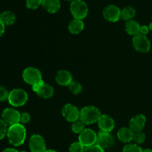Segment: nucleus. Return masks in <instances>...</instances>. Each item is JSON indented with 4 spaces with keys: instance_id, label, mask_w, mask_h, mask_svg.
I'll use <instances>...</instances> for the list:
<instances>
[{
    "instance_id": "38",
    "label": "nucleus",
    "mask_w": 152,
    "mask_h": 152,
    "mask_svg": "<svg viewBox=\"0 0 152 152\" xmlns=\"http://www.w3.org/2000/svg\"><path fill=\"white\" fill-rule=\"evenodd\" d=\"M148 28H149L150 31H152V22H151V23L149 24V25H148Z\"/></svg>"
},
{
    "instance_id": "1",
    "label": "nucleus",
    "mask_w": 152,
    "mask_h": 152,
    "mask_svg": "<svg viewBox=\"0 0 152 152\" xmlns=\"http://www.w3.org/2000/svg\"><path fill=\"white\" fill-rule=\"evenodd\" d=\"M26 129L21 123L12 125L8 127L7 137L9 142L13 146H20L26 139Z\"/></svg>"
},
{
    "instance_id": "7",
    "label": "nucleus",
    "mask_w": 152,
    "mask_h": 152,
    "mask_svg": "<svg viewBox=\"0 0 152 152\" xmlns=\"http://www.w3.org/2000/svg\"><path fill=\"white\" fill-rule=\"evenodd\" d=\"M62 114L67 121L71 123H74L80 119V111L79 108L70 103L64 105L62 109Z\"/></svg>"
},
{
    "instance_id": "23",
    "label": "nucleus",
    "mask_w": 152,
    "mask_h": 152,
    "mask_svg": "<svg viewBox=\"0 0 152 152\" xmlns=\"http://www.w3.org/2000/svg\"><path fill=\"white\" fill-rule=\"evenodd\" d=\"M68 89H69L70 91L75 95L79 94L81 93L82 91H83V86H82V85L80 84L79 82L74 81V80H73V81L70 83L69 86H68Z\"/></svg>"
},
{
    "instance_id": "29",
    "label": "nucleus",
    "mask_w": 152,
    "mask_h": 152,
    "mask_svg": "<svg viewBox=\"0 0 152 152\" xmlns=\"http://www.w3.org/2000/svg\"><path fill=\"white\" fill-rule=\"evenodd\" d=\"M42 3V0H26V6L29 9H37Z\"/></svg>"
},
{
    "instance_id": "24",
    "label": "nucleus",
    "mask_w": 152,
    "mask_h": 152,
    "mask_svg": "<svg viewBox=\"0 0 152 152\" xmlns=\"http://www.w3.org/2000/svg\"><path fill=\"white\" fill-rule=\"evenodd\" d=\"M85 126H86V124L82 120H79L77 121L72 123V125H71V130H72V132L74 133L79 134H80V133H82L86 129H85Z\"/></svg>"
},
{
    "instance_id": "21",
    "label": "nucleus",
    "mask_w": 152,
    "mask_h": 152,
    "mask_svg": "<svg viewBox=\"0 0 152 152\" xmlns=\"http://www.w3.org/2000/svg\"><path fill=\"white\" fill-rule=\"evenodd\" d=\"M16 15L10 10H5L0 13V20L4 24V25H11L16 22Z\"/></svg>"
},
{
    "instance_id": "19",
    "label": "nucleus",
    "mask_w": 152,
    "mask_h": 152,
    "mask_svg": "<svg viewBox=\"0 0 152 152\" xmlns=\"http://www.w3.org/2000/svg\"><path fill=\"white\" fill-rule=\"evenodd\" d=\"M85 28V24L82 19H74L69 22L68 31L72 34H79L83 31Z\"/></svg>"
},
{
    "instance_id": "37",
    "label": "nucleus",
    "mask_w": 152,
    "mask_h": 152,
    "mask_svg": "<svg viewBox=\"0 0 152 152\" xmlns=\"http://www.w3.org/2000/svg\"><path fill=\"white\" fill-rule=\"evenodd\" d=\"M45 152H57L56 151H55V150H52V149H47Z\"/></svg>"
},
{
    "instance_id": "33",
    "label": "nucleus",
    "mask_w": 152,
    "mask_h": 152,
    "mask_svg": "<svg viewBox=\"0 0 152 152\" xmlns=\"http://www.w3.org/2000/svg\"><path fill=\"white\" fill-rule=\"evenodd\" d=\"M149 31L150 30L148 26H147V25H142L140 27V34L146 36L149 33Z\"/></svg>"
},
{
    "instance_id": "31",
    "label": "nucleus",
    "mask_w": 152,
    "mask_h": 152,
    "mask_svg": "<svg viewBox=\"0 0 152 152\" xmlns=\"http://www.w3.org/2000/svg\"><path fill=\"white\" fill-rule=\"evenodd\" d=\"M83 152H105V149H103L100 146L95 144V145H91V146L85 147Z\"/></svg>"
},
{
    "instance_id": "25",
    "label": "nucleus",
    "mask_w": 152,
    "mask_h": 152,
    "mask_svg": "<svg viewBox=\"0 0 152 152\" xmlns=\"http://www.w3.org/2000/svg\"><path fill=\"white\" fill-rule=\"evenodd\" d=\"M143 150L137 144L128 143L124 146L123 152H142Z\"/></svg>"
},
{
    "instance_id": "18",
    "label": "nucleus",
    "mask_w": 152,
    "mask_h": 152,
    "mask_svg": "<svg viewBox=\"0 0 152 152\" xmlns=\"http://www.w3.org/2000/svg\"><path fill=\"white\" fill-rule=\"evenodd\" d=\"M42 6L48 13H55L60 9L61 3L59 0H42Z\"/></svg>"
},
{
    "instance_id": "14",
    "label": "nucleus",
    "mask_w": 152,
    "mask_h": 152,
    "mask_svg": "<svg viewBox=\"0 0 152 152\" xmlns=\"http://www.w3.org/2000/svg\"><path fill=\"white\" fill-rule=\"evenodd\" d=\"M146 123V117L143 114H137L131 119L129 122V128L134 132H141L144 129Z\"/></svg>"
},
{
    "instance_id": "9",
    "label": "nucleus",
    "mask_w": 152,
    "mask_h": 152,
    "mask_svg": "<svg viewBox=\"0 0 152 152\" xmlns=\"http://www.w3.org/2000/svg\"><path fill=\"white\" fill-rule=\"evenodd\" d=\"M1 119L9 126L20 123V113L13 108H7L2 111Z\"/></svg>"
},
{
    "instance_id": "39",
    "label": "nucleus",
    "mask_w": 152,
    "mask_h": 152,
    "mask_svg": "<svg viewBox=\"0 0 152 152\" xmlns=\"http://www.w3.org/2000/svg\"><path fill=\"white\" fill-rule=\"evenodd\" d=\"M67 1H74V0H67Z\"/></svg>"
},
{
    "instance_id": "17",
    "label": "nucleus",
    "mask_w": 152,
    "mask_h": 152,
    "mask_svg": "<svg viewBox=\"0 0 152 152\" xmlns=\"http://www.w3.org/2000/svg\"><path fill=\"white\" fill-rule=\"evenodd\" d=\"M35 93H37L39 96L43 98V99H49L53 96V94H54V89H53V86H50V84L44 83Z\"/></svg>"
},
{
    "instance_id": "34",
    "label": "nucleus",
    "mask_w": 152,
    "mask_h": 152,
    "mask_svg": "<svg viewBox=\"0 0 152 152\" xmlns=\"http://www.w3.org/2000/svg\"><path fill=\"white\" fill-rule=\"evenodd\" d=\"M4 31H5V25L0 20V37H1L3 35V34L4 33Z\"/></svg>"
},
{
    "instance_id": "6",
    "label": "nucleus",
    "mask_w": 152,
    "mask_h": 152,
    "mask_svg": "<svg viewBox=\"0 0 152 152\" xmlns=\"http://www.w3.org/2000/svg\"><path fill=\"white\" fill-rule=\"evenodd\" d=\"M22 78L27 84L31 85V86L43 80L40 71L34 67H28L25 68L22 73Z\"/></svg>"
},
{
    "instance_id": "15",
    "label": "nucleus",
    "mask_w": 152,
    "mask_h": 152,
    "mask_svg": "<svg viewBox=\"0 0 152 152\" xmlns=\"http://www.w3.org/2000/svg\"><path fill=\"white\" fill-rule=\"evenodd\" d=\"M56 82L61 86H68L73 81L72 74L67 70H60L55 77Z\"/></svg>"
},
{
    "instance_id": "2",
    "label": "nucleus",
    "mask_w": 152,
    "mask_h": 152,
    "mask_svg": "<svg viewBox=\"0 0 152 152\" xmlns=\"http://www.w3.org/2000/svg\"><path fill=\"white\" fill-rule=\"evenodd\" d=\"M100 110L94 105H87L80 110V120L86 125H91L97 123L101 117Z\"/></svg>"
},
{
    "instance_id": "8",
    "label": "nucleus",
    "mask_w": 152,
    "mask_h": 152,
    "mask_svg": "<svg viewBox=\"0 0 152 152\" xmlns=\"http://www.w3.org/2000/svg\"><path fill=\"white\" fill-rule=\"evenodd\" d=\"M97 134L91 129H86L79 134V142L84 147L91 146L96 143Z\"/></svg>"
},
{
    "instance_id": "5",
    "label": "nucleus",
    "mask_w": 152,
    "mask_h": 152,
    "mask_svg": "<svg viewBox=\"0 0 152 152\" xmlns=\"http://www.w3.org/2000/svg\"><path fill=\"white\" fill-rule=\"evenodd\" d=\"M132 45L134 48L140 53H148L151 50V42L147 36L141 34H138L133 37Z\"/></svg>"
},
{
    "instance_id": "3",
    "label": "nucleus",
    "mask_w": 152,
    "mask_h": 152,
    "mask_svg": "<svg viewBox=\"0 0 152 152\" xmlns=\"http://www.w3.org/2000/svg\"><path fill=\"white\" fill-rule=\"evenodd\" d=\"M28 99V94L22 88H14L9 94L8 102L10 105L13 107L23 106Z\"/></svg>"
},
{
    "instance_id": "11",
    "label": "nucleus",
    "mask_w": 152,
    "mask_h": 152,
    "mask_svg": "<svg viewBox=\"0 0 152 152\" xmlns=\"http://www.w3.org/2000/svg\"><path fill=\"white\" fill-rule=\"evenodd\" d=\"M29 148L31 152H45L46 143L45 139L40 134H34L30 137Z\"/></svg>"
},
{
    "instance_id": "40",
    "label": "nucleus",
    "mask_w": 152,
    "mask_h": 152,
    "mask_svg": "<svg viewBox=\"0 0 152 152\" xmlns=\"http://www.w3.org/2000/svg\"><path fill=\"white\" fill-rule=\"evenodd\" d=\"M20 152H27V151H20Z\"/></svg>"
},
{
    "instance_id": "36",
    "label": "nucleus",
    "mask_w": 152,
    "mask_h": 152,
    "mask_svg": "<svg viewBox=\"0 0 152 152\" xmlns=\"http://www.w3.org/2000/svg\"><path fill=\"white\" fill-rule=\"evenodd\" d=\"M142 152H152V149H151V148H145L142 151Z\"/></svg>"
},
{
    "instance_id": "10",
    "label": "nucleus",
    "mask_w": 152,
    "mask_h": 152,
    "mask_svg": "<svg viewBox=\"0 0 152 152\" xmlns=\"http://www.w3.org/2000/svg\"><path fill=\"white\" fill-rule=\"evenodd\" d=\"M102 14L108 22H116L121 18V10L115 4H109L103 9Z\"/></svg>"
},
{
    "instance_id": "20",
    "label": "nucleus",
    "mask_w": 152,
    "mask_h": 152,
    "mask_svg": "<svg viewBox=\"0 0 152 152\" xmlns=\"http://www.w3.org/2000/svg\"><path fill=\"white\" fill-rule=\"evenodd\" d=\"M141 25H140L139 22H137L136 20H129L126 22V25H125V28H126V31L129 35L131 36H136L137 34H140V30Z\"/></svg>"
},
{
    "instance_id": "13",
    "label": "nucleus",
    "mask_w": 152,
    "mask_h": 152,
    "mask_svg": "<svg viewBox=\"0 0 152 152\" xmlns=\"http://www.w3.org/2000/svg\"><path fill=\"white\" fill-rule=\"evenodd\" d=\"M98 126L100 131L105 132H112L115 127L114 120L108 114H102L97 122Z\"/></svg>"
},
{
    "instance_id": "4",
    "label": "nucleus",
    "mask_w": 152,
    "mask_h": 152,
    "mask_svg": "<svg viewBox=\"0 0 152 152\" xmlns=\"http://www.w3.org/2000/svg\"><path fill=\"white\" fill-rule=\"evenodd\" d=\"M70 11L74 16V19L83 20L88 16V7L83 0H74L71 3Z\"/></svg>"
},
{
    "instance_id": "12",
    "label": "nucleus",
    "mask_w": 152,
    "mask_h": 152,
    "mask_svg": "<svg viewBox=\"0 0 152 152\" xmlns=\"http://www.w3.org/2000/svg\"><path fill=\"white\" fill-rule=\"evenodd\" d=\"M114 143V137L111 134L110 132H100L97 134V139H96V145L100 146L103 149L108 148L112 146Z\"/></svg>"
},
{
    "instance_id": "35",
    "label": "nucleus",
    "mask_w": 152,
    "mask_h": 152,
    "mask_svg": "<svg viewBox=\"0 0 152 152\" xmlns=\"http://www.w3.org/2000/svg\"><path fill=\"white\" fill-rule=\"evenodd\" d=\"M2 152H19V151H18L17 150L15 149V148H5V149H4Z\"/></svg>"
},
{
    "instance_id": "22",
    "label": "nucleus",
    "mask_w": 152,
    "mask_h": 152,
    "mask_svg": "<svg viewBox=\"0 0 152 152\" xmlns=\"http://www.w3.org/2000/svg\"><path fill=\"white\" fill-rule=\"evenodd\" d=\"M136 15V10L132 6H126L121 10V19L126 22L132 20Z\"/></svg>"
},
{
    "instance_id": "28",
    "label": "nucleus",
    "mask_w": 152,
    "mask_h": 152,
    "mask_svg": "<svg viewBox=\"0 0 152 152\" xmlns=\"http://www.w3.org/2000/svg\"><path fill=\"white\" fill-rule=\"evenodd\" d=\"M7 124L2 119H0V140L4 139L7 136Z\"/></svg>"
},
{
    "instance_id": "30",
    "label": "nucleus",
    "mask_w": 152,
    "mask_h": 152,
    "mask_svg": "<svg viewBox=\"0 0 152 152\" xmlns=\"http://www.w3.org/2000/svg\"><path fill=\"white\" fill-rule=\"evenodd\" d=\"M9 94L7 88L4 86H0V102H4L6 100H8Z\"/></svg>"
},
{
    "instance_id": "26",
    "label": "nucleus",
    "mask_w": 152,
    "mask_h": 152,
    "mask_svg": "<svg viewBox=\"0 0 152 152\" xmlns=\"http://www.w3.org/2000/svg\"><path fill=\"white\" fill-rule=\"evenodd\" d=\"M145 134L144 132H142V131L141 132H134V137H133V140L134 141L135 143L139 145V144H142L145 142Z\"/></svg>"
},
{
    "instance_id": "27",
    "label": "nucleus",
    "mask_w": 152,
    "mask_h": 152,
    "mask_svg": "<svg viewBox=\"0 0 152 152\" xmlns=\"http://www.w3.org/2000/svg\"><path fill=\"white\" fill-rule=\"evenodd\" d=\"M85 147L80 142H74L69 147V152H83Z\"/></svg>"
},
{
    "instance_id": "16",
    "label": "nucleus",
    "mask_w": 152,
    "mask_h": 152,
    "mask_svg": "<svg viewBox=\"0 0 152 152\" xmlns=\"http://www.w3.org/2000/svg\"><path fill=\"white\" fill-rule=\"evenodd\" d=\"M134 133V132L129 127H123L121 128L117 132V137L122 142L127 144L130 143V142L133 140Z\"/></svg>"
},
{
    "instance_id": "32",
    "label": "nucleus",
    "mask_w": 152,
    "mask_h": 152,
    "mask_svg": "<svg viewBox=\"0 0 152 152\" xmlns=\"http://www.w3.org/2000/svg\"><path fill=\"white\" fill-rule=\"evenodd\" d=\"M31 115L28 112H22L20 114V123L21 124H27L31 121Z\"/></svg>"
}]
</instances>
